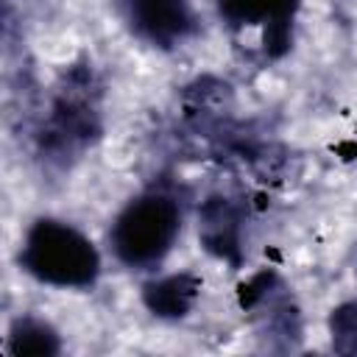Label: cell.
<instances>
[{"mask_svg": "<svg viewBox=\"0 0 357 357\" xmlns=\"http://www.w3.org/2000/svg\"><path fill=\"white\" fill-rule=\"evenodd\" d=\"M220 20L231 31L262 33V50L268 59H279L290 50L293 42V20L298 14L301 0H215Z\"/></svg>", "mask_w": 357, "mask_h": 357, "instance_id": "cell-4", "label": "cell"}, {"mask_svg": "<svg viewBox=\"0 0 357 357\" xmlns=\"http://www.w3.org/2000/svg\"><path fill=\"white\" fill-rule=\"evenodd\" d=\"M201 245L231 268L243 262V215L231 198L209 195L201 204Z\"/></svg>", "mask_w": 357, "mask_h": 357, "instance_id": "cell-6", "label": "cell"}, {"mask_svg": "<svg viewBox=\"0 0 357 357\" xmlns=\"http://www.w3.org/2000/svg\"><path fill=\"white\" fill-rule=\"evenodd\" d=\"M20 268L42 284L86 290L98 282L100 257L86 234L53 218H39L20 248Z\"/></svg>", "mask_w": 357, "mask_h": 357, "instance_id": "cell-2", "label": "cell"}, {"mask_svg": "<svg viewBox=\"0 0 357 357\" xmlns=\"http://www.w3.org/2000/svg\"><path fill=\"white\" fill-rule=\"evenodd\" d=\"M126 22L142 42L173 50L195 33V14L190 0H120Z\"/></svg>", "mask_w": 357, "mask_h": 357, "instance_id": "cell-5", "label": "cell"}, {"mask_svg": "<svg viewBox=\"0 0 357 357\" xmlns=\"http://www.w3.org/2000/svg\"><path fill=\"white\" fill-rule=\"evenodd\" d=\"M198 293H201V276L170 273V276H162V279L148 282L142 287V304L151 310V315L165 318V321H176L192 310Z\"/></svg>", "mask_w": 357, "mask_h": 357, "instance_id": "cell-7", "label": "cell"}, {"mask_svg": "<svg viewBox=\"0 0 357 357\" xmlns=\"http://www.w3.org/2000/svg\"><path fill=\"white\" fill-rule=\"evenodd\" d=\"M329 335L337 354H357V301H343L332 310Z\"/></svg>", "mask_w": 357, "mask_h": 357, "instance_id": "cell-9", "label": "cell"}, {"mask_svg": "<svg viewBox=\"0 0 357 357\" xmlns=\"http://www.w3.org/2000/svg\"><path fill=\"white\" fill-rule=\"evenodd\" d=\"M100 131L98 75L89 61H75L56 84L47 114L36 134V151L47 165L67 167L100 137Z\"/></svg>", "mask_w": 357, "mask_h": 357, "instance_id": "cell-1", "label": "cell"}, {"mask_svg": "<svg viewBox=\"0 0 357 357\" xmlns=\"http://www.w3.org/2000/svg\"><path fill=\"white\" fill-rule=\"evenodd\" d=\"M8 351L11 354H36V357H53L61 351L59 332L36 318V315H20L8 329Z\"/></svg>", "mask_w": 357, "mask_h": 357, "instance_id": "cell-8", "label": "cell"}, {"mask_svg": "<svg viewBox=\"0 0 357 357\" xmlns=\"http://www.w3.org/2000/svg\"><path fill=\"white\" fill-rule=\"evenodd\" d=\"M181 231V206L165 190H148L131 198L114 218L109 243L114 257L134 271L156 268Z\"/></svg>", "mask_w": 357, "mask_h": 357, "instance_id": "cell-3", "label": "cell"}]
</instances>
